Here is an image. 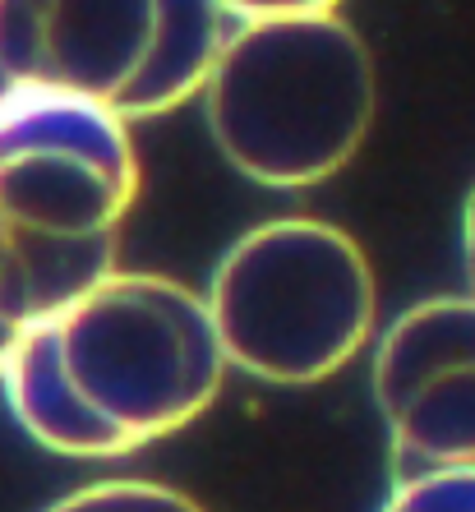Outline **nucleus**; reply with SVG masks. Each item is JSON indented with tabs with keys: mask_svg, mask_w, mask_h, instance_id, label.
Wrapping results in <instances>:
<instances>
[{
	"mask_svg": "<svg viewBox=\"0 0 475 512\" xmlns=\"http://www.w3.org/2000/svg\"><path fill=\"white\" fill-rule=\"evenodd\" d=\"M226 374L194 286L116 268L28 323L0 388L37 448L116 462L190 429Z\"/></svg>",
	"mask_w": 475,
	"mask_h": 512,
	"instance_id": "obj_1",
	"label": "nucleus"
},
{
	"mask_svg": "<svg viewBox=\"0 0 475 512\" xmlns=\"http://www.w3.org/2000/svg\"><path fill=\"white\" fill-rule=\"evenodd\" d=\"M199 102L236 176L263 190H314L365 148L379 111V70L342 5L245 0L222 5V42Z\"/></svg>",
	"mask_w": 475,
	"mask_h": 512,
	"instance_id": "obj_2",
	"label": "nucleus"
},
{
	"mask_svg": "<svg viewBox=\"0 0 475 512\" xmlns=\"http://www.w3.org/2000/svg\"><path fill=\"white\" fill-rule=\"evenodd\" d=\"M139 153L120 120L60 97L0 111V259L28 319L120 268Z\"/></svg>",
	"mask_w": 475,
	"mask_h": 512,
	"instance_id": "obj_3",
	"label": "nucleus"
},
{
	"mask_svg": "<svg viewBox=\"0 0 475 512\" xmlns=\"http://www.w3.org/2000/svg\"><path fill=\"white\" fill-rule=\"evenodd\" d=\"M203 310L226 370L314 388L379 337V277L351 231L323 217H268L226 245Z\"/></svg>",
	"mask_w": 475,
	"mask_h": 512,
	"instance_id": "obj_4",
	"label": "nucleus"
},
{
	"mask_svg": "<svg viewBox=\"0 0 475 512\" xmlns=\"http://www.w3.org/2000/svg\"><path fill=\"white\" fill-rule=\"evenodd\" d=\"M222 42L208 0H0V74L14 102L60 97L130 130L194 102Z\"/></svg>",
	"mask_w": 475,
	"mask_h": 512,
	"instance_id": "obj_5",
	"label": "nucleus"
},
{
	"mask_svg": "<svg viewBox=\"0 0 475 512\" xmlns=\"http://www.w3.org/2000/svg\"><path fill=\"white\" fill-rule=\"evenodd\" d=\"M369 393L392 485L475 476V296H429L379 328Z\"/></svg>",
	"mask_w": 475,
	"mask_h": 512,
	"instance_id": "obj_6",
	"label": "nucleus"
},
{
	"mask_svg": "<svg viewBox=\"0 0 475 512\" xmlns=\"http://www.w3.org/2000/svg\"><path fill=\"white\" fill-rule=\"evenodd\" d=\"M42 512H203V503L176 485H162V480L111 476L60 494Z\"/></svg>",
	"mask_w": 475,
	"mask_h": 512,
	"instance_id": "obj_7",
	"label": "nucleus"
},
{
	"mask_svg": "<svg viewBox=\"0 0 475 512\" xmlns=\"http://www.w3.org/2000/svg\"><path fill=\"white\" fill-rule=\"evenodd\" d=\"M379 512H475V476H434L416 485H388Z\"/></svg>",
	"mask_w": 475,
	"mask_h": 512,
	"instance_id": "obj_8",
	"label": "nucleus"
},
{
	"mask_svg": "<svg viewBox=\"0 0 475 512\" xmlns=\"http://www.w3.org/2000/svg\"><path fill=\"white\" fill-rule=\"evenodd\" d=\"M28 323L33 319H28V310H24V296H19L10 268L0 259V370H5V360H10L14 342H19V333H24Z\"/></svg>",
	"mask_w": 475,
	"mask_h": 512,
	"instance_id": "obj_9",
	"label": "nucleus"
},
{
	"mask_svg": "<svg viewBox=\"0 0 475 512\" xmlns=\"http://www.w3.org/2000/svg\"><path fill=\"white\" fill-rule=\"evenodd\" d=\"M462 268H466V296H475V185L462 203Z\"/></svg>",
	"mask_w": 475,
	"mask_h": 512,
	"instance_id": "obj_10",
	"label": "nucleus"
},
{
	"mask_svg": "<svg viewBox=\"0 0 475 512\" xmlns=\"http://www.w3.org/2000/svg\"><path fill=\"white\" fill-rule=\"evenodd\" d=\"M10 102H14V97H10V88H5V74H0V111L10 107Z\"/></svg>",
	"mask_w": 475,
	"mask_h": 512,
	"instance_id": "obj_11",
	"label": "nucleus"
}]
</instances>
